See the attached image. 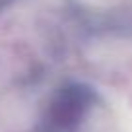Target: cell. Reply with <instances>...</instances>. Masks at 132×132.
Instances as JSON below:
<instances>
[{
    "mask_svg": "<svg viewBox=\"0 0 132 132\" xmlns=\"http://www.w3.org/2000/svg\"><path fill=\"white\" fill-rule=\"evenodd\" d=\"M95 107V95L87 87H62L43 115L37 132H80Z\"/></svg>",
    "mask_w": 132,
    "mask_h": 132,
    "instance_id": "1",
    "label": "cell"
}]
</instances>
